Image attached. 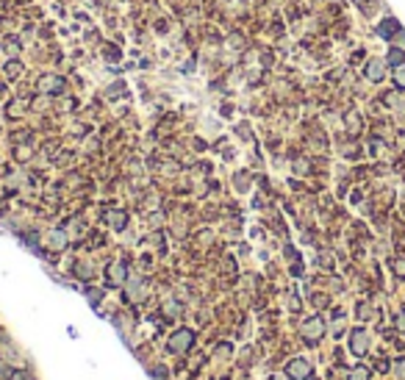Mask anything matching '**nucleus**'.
Instances as JSON below:
<instances>
[{"label": "nucleus", "mask_w": 405, "mask_h": 380, "mask_svg": "<svg viewBox=\"0 0 405 380\" xmlns=\"http://www.w3.org/2000/svg\"><path fill=\"white\" fill-rule=\"evenodd\" d=\"M50 247H56V250L67 247V233H61V230H53V233H50Z\"/></svg>", "instance_id": "9"}, {"label": "nucleus", "mask_w": 405, "mask_h": 380, "mask_svg": "<svg viewBox=\"0 0 405 380\" xmlns=\"http://www.w3.org/2000/svg\"><path fill=\"white\" fill-rule=\"evenodd\" d=\"M353 350H355V352H363V350H367V336H363L361 330H355V333H353Z\"/></svg>", "instance_id": "10"}, {"label": "nucleus", "mask_w": 405, "mask_h": 380, "mask_svg": "<svg viewBox=\"0 0 405 380\" xmlns=\"http://www.w3.org/2000/svg\"><path fill=\"white\" fill-rule=\"evenodd\" d=\"M191 344H195V330H189V328H181L169 336V350L172 352H189Z\"/></svg>", "instance_id": "1"}, {"label": "nucleus", "mask_w": 405, "mask_h": 380, "mask_svg": "<svg viewBox=\"0 0 405 380\" xmlns=\"http://www.w3.org/2000/svg\"><path fill=\"white\" fill-rule=\"evenodd\" d=\"M142 291H145V283H142V281H133V289L128 286V300H139Z\"/></svg>", "instance_id": "11"}, {"label": "nucleus", "mask_w": 405, "mask_h": 380, "mask_svg": "<svg viewBox=\"0 0 405 380\" xmlns=\"http://www.w3.org/2000/svg\"><path fill=\"white\" fill-rule=\"evenodd\" d=\"M305 336L308 338H319L322 336V319H311L305 325Z\"/></svg>", "instance_id": "8"}, {"label": "nucleus", "mask_w": 405, "mask_h": 380, "mask_svg": "<svg viewBox=\"0 0 405 380\" xmlns=\"http://www.w3.org/2000/svg\"><path fill=\"white\" fill-rule=\"evenodd\" d=\"M289 375L292 377H308L311 375V366H308L305 361H292L289 364Z\"/></svg>", "instance_id": "6"}, {"label": "nucleus", "mask_w": 405, "mask_h": 380, "mask_svg": "<svg viewBox=\"0 0 405 380\" xmlns=\"http://www.w3.org/2000/svg\"><path fill=\"white\" fill-rule=\"evenodd\" d=\"M397 28H400V25H397L394 19H389V23H383V25H380V33L389 39V33H391V31H397Z\"/></svg>", "instance_id": "13"}, {"label": "nucleus", "mask_w": 405, "mask_h": 380, "mask_svg": "<svg viewBox=\"0 0 405 380\" xmlns=\"http://www.w3.org/2000/svg\"><path fill=\"white\" fill-rule=\"evenodd\" d=\"M20 70H23V67H17V61H11V64L6 67V72H9V75H17Z\"/></svg>", "instance_id": "14"}, {"label": "nucleus", "mask_w": 405, "mask_h": 380, "mask_svg": "<svg viewBox=\"0 0 405 380\" xmlns=\"http://www.w3.org/2000/svg\"><path fill=\"white\" fill-rule=\"evenodd\" d=\"M125 277H128V269H125V264H122V261H117V264H111V267L106 269L108 286H122V283H125Z\"/></svg>", "instance_id": "3"}, {"label": "nucleus", "mask_w": 405, "mask_h": 380, "mask_svg": "<svg viewBox=\"0 0 405 380\" xmlns=\"http://www.w3.org/2000/svg\"><path fill=\"white\" fill-rule=\"evenodd\" d=\"M106 225H111L114 230H122V228L128 225L125 211H108V214H106Z\"/></svg>", "instance_id": "5"}, {"label": "nucleus", "mask_w": 405, "mask_h": 380, "mask_svg": "<svg viewBox=\"0 0 405 380\" xmlns=\"http://www.w3.org/2000/svg\"><path fill=\"white\" fill-rule=\"evenodd\" d=\"M386 58H369L367 67H363V78L372 81V84H380L383 78H386Z\"/></svg>", "instance_id": "2"}, {"label": "nucleus", "mask_w": 405, "mask_h": 380, "mask_svg": "<svg viewBox=\"0 0 405 380\" xmlns=\"http://www.w3.org/2000/svg\"><path fill=\"white\" fill-rule=\"evenodd\" d=\"M394 84L400 86V89H405V61L400 67H394Z\"/></svg>", "instance_id": "12"}, {"label": "nucleus", "mask_w": 405, "mask_h": 380, "mask_svg": "<svg viewBox=\"0 0 405 380\" xmlns=\"http://www.w3.org/2000/svg\"><path fill=\"white\" fill-rule=\"evenodd\" d=\"M405 61V50H400V47H391V50L386 53V64H391V67H400Z\"/></svg>", "instance_id": "7"}, {"label": "nucleus", "mask_w": 405, "mask_h": 380, "mask_svg": "<svg viewBox=\"0 0 405 380\" xmlns=\"http://www.w3.org/2000/svg\"><path fill=\"white\" fill-rule=\"evenodd\" d=\"M39 89L47 92V94H61V92H64V78L45 75V78H39Z\"/></svg>", "instance_id": "4"}]
</instances>
